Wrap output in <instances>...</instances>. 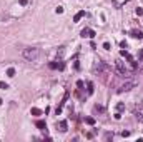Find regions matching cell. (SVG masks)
Segmentation results:
<instances>
[{
	"label": "cell",
	"instance_id": "obj_17",
	"mask_svg": "<svg viewBox=\"0 0 143 142\" xmlns=\"http://www.w3.org/2000/svg\"><path fill=\"white\" fill-rule=\"evenodd\" d=\"M55 12H57V13H63V7H57Z\"/></svg>",
	"mask_w": 143,
	"mask_h": 142
},
{
	"label": "cell",
	"instance_id": "obj_24",
	"mask_svg": "<svg viewBox=\"0 0 143 142\" xmlns=\"http://www.w3.org/2000/svg\"><path fill=\"white\" fill-rule=\"evenodd\" d=\"M2 102H3V100H2V99H0V105H2Z\"/></svg>",
	"mask_w": 143,
	"mask_h": 142
},
{
	"label": "cell",
	"instance_id": "obj_8",
	"mask_svg": "<svg viewBox=\"0 0 143 142\" xmlns=\"http://www.w3.org/2000/svg\"><path fill=\"white\" fill-rule=\"evenodd\" d=\"M35 125H37L40 130H47V124H45V120H37Z\"/></svg>",
	"mask_w": 143,
	"mask_h": 142
},
{
	"label": "cell",
	"instance_id": "obj_5",
	"mask_svg": "<svg viewBox=\"0 0 143 142\" xmlns=\"http://www.w3.org/2000/svg\"><path fill=\"white\" fill-rule=\"evenodd\" d=\"M48 67H50V69H58V70H63V69H65V62H62V60H60V62H52Z\"/></svg>",
	"mask_w": 143,
	"mask_h": 142
},
{
	"label": "cell",
	"instance_id": "obj_1",
	"mask_svg": "<svg viewBox=\"0 0 143 142\" xmlns=\"http://www.w3.org/2000/svg\"><path fill=\"white\" fill-rule=\"evenodd\" d=\"M22 55H23V59H27V60H30V62H33V60H37L38 55H40V48L29 47V48H25V50L22 52Z\"/></svg>",
	"mask_w": 143,
	"mask_h": 142
},
{
	"label": "cell",
	"instance_id": "obj_15",
	"mask_svg": "<svg viewBox=\"0 0 143 142\" xmlns=\"http://www.w3.org/2000/svg\"><path fill=\"white\" fill-rule=\"evenodd\" d=\"M135 13H136L138 17H140V15H143V9H142V7H138V9L135 10Z\"/></svg>",
	"mask_w": 143,
	"mask_h": 142
},
{
	"label": "cell",
	"instance_id": "obj_13",
	"mask_svg": "<svg viewBox=\"0 0 143 142\" xmlns=\"http://www.w3.org/2000/svg\"><path fill=\"white\" fill-rule=\"evenodd\" d=\"M86 87H88V95H92L93 94V82H88Z\"/></svg>",
	"mask_w": 143,
	"mask_h": 142
},
{
	"label": "cell",
	"instance_id": "obj_19",
	"mask_svg": "<svg viewBox=\"0 0 143 142\" xmlns=\"http://www.w3.org/2000/svg\"><path fill=\"white\" fill-rule=\"evenodd\" d=\"M76 87H80V89H82V87H83V80H78V82H76Z\"/></svg>",
	"mask_w": 143,
	"mask_h": 142
},
{
	"label": "cell",
	"instance_id": "obj_6",
	"mask_svg": "<svg viewBox=\"0 0 143 142\" xmlns=\"http://www.w3.org/2000/svg\"><path fill=\"white\" fill-rule=\"evenodd\" d=\"M130 35H132L133 38H143V32L138 30V28H133V30L130 32Z\"/></svg>",
	"mask_w": 143,
	"mask_h": 142
},
{
	"label": "cell",
	"instance_id": "obj_7",
	"mask_svg": "<svg viewBox=\"0 0 143 142\" xmlns=\"http://www.w3.org/2000/svg\"><path fill=\"white\" fill-rule=\"evenodd\" d=\"M57 127H58V130H60V132H67V127H68L67 120H60V122L57 124Z\"/></svg>",
	"mask_w": 143,
	"mask_h": 142
},
{
	"label": "cell",
	"instance_id": "obj_2",
	"mask_svg": "<svg viewBox=\"0 0 143 142\" xmlns=\"http://www.w3.org/2000/svg\"><path fill=\"white\" fill-rule=\"evenodd\" d=\"M115 65H116V69H118V72L122 74V75H126L128 74V69H126V65H125V62L123 60H115Z\"/></svg>",
	"mask_w": 143,
	"mask_h": 142
},
{
	"label": "cell",
	"instance_id": "obj_23",
	"mask_svg": "<svg viewBox=\"0 0 143 142\" xmlns=\"http://www.w3.org/2000/svg\"><path fill=\"white\" fill-rule=\"evenodd\" d=\"M138 59H143V48L140 50V54H138Z\"/></svg>",
	"mask_w": 143,
	"mask_h": 142
},
{
	"label": "cell",
	"instance_id": "obj_4",
	"mask_svg": "<svg viewBox=\"0 0 143 142\" xmlns=\"http://www.w3.org/2000/svg\"><path fill=\"white\" fill-rule=\"evenodd\" d=\"M80 35H82V37L85 38V37H95V32H93V30H92V28H83V30H82V32H80Z\"/></svg>",
	"mask_w": 143,
	"mask_h": 142
},
{
	"label": "cell",
	"instance_id": "obj_10",
	"mask_svg": "<svg viewBox=\"0 0 143 142\" xmlns=\"http://www.w3.org/2000/svg\"><path fill=\"white\" fill-rule=\"evenodd\" d=\"M30 114L37 117V115H42V110H40V109H37V107H32V110H30Z\"/></svg>",
	"mask_w": 143,
	"mask_h": 142
},
{
	"label": "cell",
	"instance_id": "obj_9",
	"mask_svg": "<svg viewBox=\"0 0 143 142\" xmlns=\"http://www.w3.org/2000/svg\"><path fill=\"white\" fill-rule=\"evenodd\" d=\"M83 17H85V12H83V10H80V12H78V13L75 15V17H73V22H80V20L83 19Z\"/></svg>",
	"mask_w": 143,
	"mask_h": 142
},
{
	"label": "cell",
	"instance_id": "obj_3",
	"mask_svg": "<svg viewBox=\"0 0 143 142\" xmlns=\"http://www.w3.org/2000/svg\"><path fill=\"white\" fill-rule=\"evenodd\" d=\"M132 87H135V80H126L123 85H120V87H118V94H122V92H126V90H130Z\"/></svg>",
	"mask_w": 143,
	"mask_h": 142
},
{
	"label": "cell",
	"instance_id": "obj_11",
	"mask_svg": "<svg viewBox=\"0 0 143 142\" xmlns=\"http://www.w3.org/2000/svg\"><path fill=\"white\" fill-rule=\"evenodd\" d=\"M85 124H88V125H95V119H93V117H85Z\"/></svg>",
	"mask_w": 143,
	"mask_h": 142
},
{
	"label": "cell",
	"instance_id": "obj_12",
	"mask_svg": "<svg viewBox=\"0 0 143 142\" xmlns=\"http://www.w3.org/2000/svg\"><path fill=\"white\" fill-rule=\"evenodd\" d=\"M7 75H9V77H15V69H13V67L7 69Z\"/></svg>",
	"mask_w": 143,
	"mask_h": 142
},
{
	"label": "cell",
	"instance_id": "obj_22",
	"mask_svg": "<svg viewBox=\"0 0 143 142\" xmlns=\"http://www.w3.org/2000/svg\"><path fill=\"white\" fill-rule=\"evenodd\" d=\"M27 3H29L27 0H20V5H27Z\"/></svg>",
	"mask_w": 143,
	"mask_h": 142
},
{
	"label": "cell",
	"instance_id": "obj_20",
	"mask_svg": "<svg viewBox=\"0 0 143 142\" xmlns=\"http://www.w3.org/2000/svg\"><path fill=\"white\" fill-rule=\"evenodd\" d=\"M122 135H123V137H128V135H130V132H128V130H123V132H122Z\"/></svg>",
	"mask_w": 143,
	"mask_h": 142
},
{
	"label": "cell",
	"instance_id": "obj_18",
	"mask_svg": "<svg viewBox=\"0 0 143 142\" xmlns=\"http://www.w3.org/2000/svg\"><path fill=\"white\" fill-rule=\"evenodd\" d=\"M103 48H105V50H110V44L105 42V44H103Z\"/></svg>",
	"mask_w": 143,
	"mask_h": 142
},
{
	"label": "cell",
	"instance_id": "obj_14",
	"mask_svg": "<svg viewBox=\"0 0 143 142\" xmlns=\"http://www.w3.org/2000/svg\"><path fill=\"white\" fill-rule=\"evenodd\" d=\"M123 109H125V104H122V102H120V104L116 105V110H118V112H122Z\"/></svg>",
	"mask_w": 143,
	"mask_h": 142
},
{
	"label": "cell",
	"instance_id": "obj_16",
	"mask_svg": "<svg viewBox=\"0 0 143 142\" xmlns=\"http://www.w3.org/2000/svg\"><path fill=\"white\" fill-rule=\"evenodd\" d=\"M0 89H3V90H5V89H9V84H5V82H2V80H0Z\"/></svg>",
	"mask_w": 143,
	"mask_h": 142
},
{
	"label": "cell",
	"instance_id": "obj_21",
	"mask_svg": "<svg viewBox=\"0 0 143 142\" xmlns=\"http://www.w3.org/2000/svg\"><path fill=\"white\" fill-rule=\"evenodd\" d=\"M105 139H113V134H110V132H108V134L105 135Z\"/></svg>",
	"mask_w": 143,
	"mask_h": 142
}]
</instances>
